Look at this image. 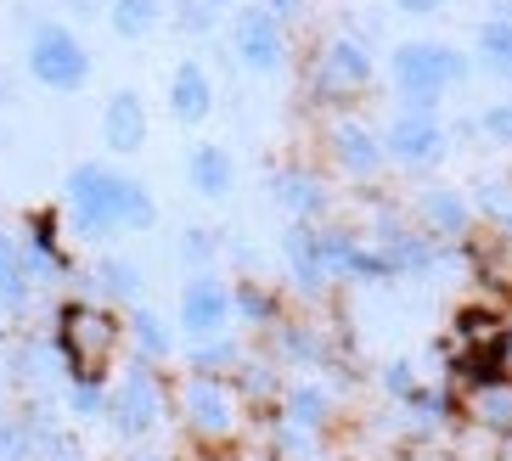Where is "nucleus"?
I'll use <instances>...</instances> for the list:
<instances>
[{"mask_svg": "<svg viewBox=\"0 0 512 461\" xmlns=\"http://www.w3.org/2000/svg\"><path fill=\"white\" fill-rule=\"evenodd\" d=\"M124 327H130V338H136V360H141V366H164V360L175 355V327L158 321L152 310H136Z\"/></svg>", "mask_w": 512, "mask_h": 461, "instance_id": "nucleus-20", "label": "nucleus"}, {"mask_svg": "<svg viewBox=\"0 0 512 461\" xmlns=\"http://www.w3.org/2000/svg\"><path fill=\"white\" fill-rule=\"evenodd\" d=\"M496 332H507L496 310H484V304H467V310H456V338H462V343L496 338Z\"/></svg>", "mask_w": 512, "mask_h": 461, "instance_id": "nucleus-25", "label": "nucleus"}, {"mask_svg": "<svg viewBox=\"0 0 512 461\" xmlns=\"http://www.w3.org/2000/svg\"><path fill=\"white\" fill-rule=\"evenodd\" d=\"M62 192H68V220H74L79 237H119V231H152L158 225V203L141 180L119 175V169L107 164H74L68 180H62Z\"/></svg>", "mask_w": 512, "mask_h": 461, "instance_id": "nucleus-1", "label": "nucleus"}, {"mask_svg": "<svg viewBox=\"0 0 512 461\" xmlns=\"http://www.w3.org/2000/svg\"><path fill=\"white\" fill-rule=\"evenodd\" d=\"M417 209H422V237H462L473 225V203L456 186H428Z\"/></svg>", "mask_w": 512, "mask_h": 461, "instance_id": "nucleus-14", "label": "nucleus"}, {"mask_svg": "<svg viewBox=\"0 0 512 461\" xmlns=\"http://www.w3.org/2000/svg\"><path fill=\"white\" fill-rule=\"evenodd\" d=\"M23 68L40 90H57V96L91 85V51L68 23H34L29 45H23Z\"/></svg>", "mask_w": 512, "mask_h": 461, "instance_id": "nucleus-4", "label": "nucleus"}, {"mask_svg": "<svg viewBox=\"0 0 512 461\" xmlns=\"http://www.w3.org/2000/svg\"><path fill=\"white\" fill-rule=\"evenodd\" d=\"M479 130L496 141V147H512V102H490L479 113Z\"/></svg>", "mask_w": 512, "mask_h": 461, "instance_id": "nucleus-29", "label": "nucleus"}, {"mask_svg": "<svg viewBox=\"0 0 512 461\" xmlns=\"http://www.w3.org/2000/svg\"><path fill=\"white\" fill-rule=\"evenodd\" d=\"M231 51H237V62L248 68V74H282L287 29L259 6V0L254 6H237V17H231Z\"/></svg>", "mask_w": 512, "mask_h": 461, "instance_id": "nucleus-7", "label": "nucleus"}, {"mask_svg": "<svg viewBox=\"0 0 512 461\" xmlns=\"http://www.w3.org/2000/svg\"><path fill=\"white\" fill-rule=\"evenodd\" d=\"M507 456H512V433H507Z\"/></svg>", "mask_w": 512, "mask_h": 461, "instance_id": "nucleus-38", "label": "nucleus"}, {"mask_svg": "<svg viewBox=\"0 0 512 461\" xmlns=\"http://www.w3.org/2000/svg\"><path fill=\"white\" fill-rule=\"evenodd\" d=\"M62 12H74V17H102V6L107 0H57Z\"/></svg>", "mask_w": 512, "mask_h": 461, "instance_id": "nucleus-34", "label": "nucleus"}, {"mask_svg": "<svg viewBox=\"0 0 512 461\" xmlns=\"http://www.w3.org/2000/svg\"><path fill=\"white\" fill-rule=\"evenodd\" d=\"M181 417H186V428L203 439V445H220V439H231L237 433V394H231L226 383L214 372H192L186 377V388H181Z\"/></svg>", "mask_w": 512, "mask_h": 461, "instance_id": "nucleus-6", "label": "nucleus"}, {"mask_svg": "<svg viewBox=\"0 0 512 461\" xmlns=\"http://www.w3.org/2000/svg\"><path fill=\"white\" fill-rule=\"evenodd\" d=\"M366 85H372V51H366L361 40H349V34L327 40V51H321V62H316L321 96H355V90H366Z\"/></svg>", "mask_w": 512, "mask_h": 461, "instance_id": "nucleus-10", "label": "nucleus"}, {"mask_svg": "<svg viewBox=\"0 0 512 461\" xmlns=\"http://www.w3.org/2000/svg\"><path fill=\"white\" fill-rule=\"evenodd\" d=\"M394 6H400L406 17H428V12H439L445 0H394Z\"/></svg>", "mask_w": 512, "mask_h": 461, "instance_id": "nucleus-35", "label": "nucleus"}, {"mask_svg": "<svg viewBox=\"0 0 512 461\" xmlns=\"http://www.w3.org/2000/svg\"><path fill=\"white\" fill-rule=\"evenodd\" d=\"M147 135H152L147 96H141V90H113L107 107H102V141H107V152L130 158V152L147 147Z\"/></svg>", "mask_w": 512, "mask_h": 461, "instance_id": "nucleus-11", "label": "nucleus"}, {"mask_svg": "<svg viewBox=\"0 0 512 461\" xmlns=\"http://www.w3.org/2000/svg\"><path fill=\"white\" fill-rule=\"evenodd\" d=\"M203 6H209V12H220V6H237V0H203Z\"/></svg>", "mask_w": 512, "mask_h": 461, "instance_id": "nucleus-36", "label": "nucleus"}, {"mask_svg": "<svg viewBox=\"0 0 512 461\" xmlns=\"http://www.w3.org/2000/svg\"><path fill=\"white\" fill-rule=\"evenodd\" d=\"M383 388H389L394 400H411V388H417V372H411L406 360H394L389 372H383Z\"/></svg>", "mask_w": 512, "mask_h": 461, "instance_id": "nucleus-32", "label": "nucleus"}, {"mask_svg": "<svg viewBox=\"0 0 512 461\" xmlns=\"http://www.w3.org/2000/svg\"><path fill=\"white\" fill-rule=\"evenodd\" d=\"M29 450H34V439L23 422H0V461H29Z\"/></svg>", "mask_w": 512, "mask_h": 461, "instance_id": "nucleus-30", "label": "nucleus"}, {"mask_svg": "<svg viewBox=\"0 0 512 461\" xmlns=\"http://www.w3.org/2000/svg\"><path fill=\"white\" fill-rule=\"evenodd\" d=\"M479 209L501 220V214L512 209V180H484V186H479Z\"/></svg>", "mask_w": 512, "mask_h": 461, "instance_id": "nucleus-31", "label": "nucleus"}, {"mask_svg": "<svg viewBox=\"0 0 512 461\" xmlns=\"http://www.w3.org/2000/svg\"><path fill=\"white\" fill-rule=\"evenodd\" d=\"M389 74L400 85V102H406L400 113H434L439 119V96L473 79V57L445 40H406L394 45Z\"/></svg>", "mask_w": 512, "mask_h": 461, "instance_id": "nucleus-3", "label": "nucleus"}, {"mask_svg": "<svg viewBox=\"0 0 512 461\" xmlns=\"http://www.w3.org/2000/svg\"><path fill=\"white\" fill-rule=\"evenodd\" d=\"M34 298V270L23 237H0V310H23Z\"/></svg>", "mask_w": 512, "mask_h": 461, "instance_id": "nucleus-17", "label": "nucleus"}, {"mask_svg": "<svg viewBox=\"0 0 512 461\" xmlns=\"http://www.w3.org/2000/svg\"><path fill=\"white\" fill-rule=\"evenodd\" d=\"M231 310H242L248 321H276V298L259 282H242L237 293H231Z\"/></svg>", "mask_w": 512, "mask_h": 461, "instance_id": "nucleus-27", "label": "nucleus"}, {"mask_svg": "<svg viewBox=\"0 0 512 461\" xmlns=\"http://www.w3.org/2000/svg\"><path fill=\"white\" fill-rule=\"evenodd\" d=\"M214 113V79L209 68L197 57L175 62V74H169V119L175 124H203Z\"/></svg>", "mask_w": 512, "mask_h": 461, "instance_id": "nucleus-12", "label": "nucleus"}, {"mask_svg": "<svg viewBox=\"0 0 512 461\" xmlns=\"http://www.w3.org/2000/svg\"><path fill=\"white\" fill-rule=\"evenodd\" d=\"M473 51H479V62L490 74L512 85V23H501V17L479 23V29H473Z\"/></svg>", "mask_w": 512, "mask_h": 461, "instance_id": "nucleus-22", "label": "nucleus"}, {"mask_svg": "<svg viewBox=\"0 0 512 461\" xmlns=\"http://www.w3.org/2000/svg\"><path fill=\"white\" fill-rule=\"evenodd\" d=\"M383 152L389 158H400V164H439L445 152H451V130L434 119V113H394L389 124H383Z\"/></svg>", "mask_w": 512, "mask_h": 461, "instance_id": "nucleus-9", "label": "nucleus"}, {"mask_svg": "<svg viewBox=\"0 0 512 461\" xmlns=\"http://www.w3.org/2000/svg\"><path fill=\"white\" fill-rule=\"evenodd\" d=\"M332 158H338V169H349V175H377L383 169V141H377L366 124H338L332 130Z\"/></svg>", "mask_w": 512, "mask_h": 461, "instance_id": "nucleus-15", "label": "nucleus"}, {"mask_svg": "<svg viewBox=\"0 0 512 461\" xmlns=\"http://www.w3.org/2000/svg\"><path fill=\"white\" fill-rule=\"evenodd\" d=\"M107 422H113V433L119 439H141V433L158 428V417H164V383H158V372L152 366H124L113 383H107Z\"/></svg>", "mask_w": 512, "mask_h": 461, "instance_id": "nucleus-5", "label": "nucleus"}, {"mask_svg": "<svg viewBox=\"0 0 512 461\" xmlns=\"http://www.w3.org/2000/svg\"><path fill=\"white\" fill-rule=\"evenodd\" d=\"M259 6H265L276 23H287V17H304V0H259Z\"/></svg>", "mask_w": 512, "mask_h": 461, "instance_id": "nucleus-33", "label": "nucleus"}, {"mask_svg": "<svg viewBox=\"0 0 512 461\" xmlns=\"http://www.w3.org/2000/svg\"><path fill=\"white\" fill-rule=\"evenodd\" d=\"M231 287L214 276V270H197L192 282L181 287V310H175V327L186 332L192 343H209V338H226L231 327Z\"/></svg>", "mask_w": 512, "mask_h": 461, "instance_id": "nucleus-8", "label": "nucleus"}, {"mask_svg": "<svg viewBox=\"0 0 512 461\" xmlns=\"http://www.w3.org/2000/svg\"><path fill=\"white\" fill-rule=\"evenodd\" d=\"M96 276H102V293L113 298V304H136L141 298V270L130 265V259H107Z\"/></svg>", "mask_w": 512, "mask_h": 461, "instance_id": "nucleus-24", "label": "nucleus"}, {"mask_svg": "<svg viewBox=\"0 0 512 461\" xmlns=\"http://www.w3.org/2000/svg\"><path fill=\"white\" fill-rule=\"evenodd\" d=\"M473 417H479L484 428H496V433H512V377L473 394Z\"/></svg>", "mask_w": 512, "mask_h": 461, "instance_id": "nucleus-23", "label": "nucleus"}, {"mask_svg": "<svg viewBox=\"0 0 512 461\" xmlns=\"http://www.w3.org/2000/svg\"><path fill=\"white\" fill-rule=\"evenodd\" d=\"M501 231H507V237H512V209H507V214H501Z\"/></svg>", "mask_w": 512, "mask_h": 461, "instance_id": "nucleus-37", "label": "nucleus"}, {"mask_svg": "<svg viewBox=\"0 0 512 461\" xmlns=\"http://www.w3.org/2000/svg\"><path fill=\"white\" fill-rule=\"evenodd\" d=\"M186 186L197 197H231V186H237V158L226 147H214V141H197L186 152Z\"/></svg>", "mask_w": 512, "mask_h": 461, "instance_id": "nucleus-13", "label": "nucleus"}, {"mask_svg": "<svg viewBox=\"0 0 512 461\" xmlns=\"http://www.w3.org/2000/svg\"><path fill=\"white\" fill-rule=\"evenodd\" d=\"M282 253H287V270L299 276L304 293H316V287L327 282V270H321V248H316V225H310V220H293V225H287Z\"/></svg>", "mask_w": 512, "mask_h": 461, "instance_id": "nucleus-16", "label": "nucleus"}, {"mask_svg": "<svg viewBox=\"0 0 512 461\" xmlns=\"http://www.w3.org/2000/svg\"><path fill=\"white\" fill-rule=\"evenodd\" d=\"M57 360L68 383H113V355L124 343V321L102 304H62L57 310Z\"/></svg>", "mask_w": 512, "mask_h": 461, "instance_id": "nucleus-2", "label": "nucleus"}, {"mask_svg": "<svg viewBox=\"0 0 512 461\" xmlns=\"http://www.w3.org/2000/svg\"><path fill=\"white\" fill-rule=\"evenodd\" d=\"M287 422L299 433H316V428H327V417H332V394L321 383H293L287 388Z\"/></svg>", "mask_w": 512, "mask_h": 461, "instance_id": "nucleus-21", "label": "nucleus"}, {"mask_svg": "<svg viewBox=\"0 0 512 461\" xmlns=\"http://www.w3.org/2000/svg\"><path fill=\"white\" fill-rule=\"evenodd\" d=\"M271 197L293 214V220H310V214H321V203H327L316 175H304V169H282V175L271 180Z\"/></svg>", "mask_w": 512, "mask_h": 461, "instance_id": "nucleus-19", "label": "nucleus"}, {"mask_svg": "<svg viewBox=\"0 0 512 461\" xmlns=\"http://www.w3.org/2000/svg\"><path fill=\"white\" fill-rule=\"evenodd\" d=\"M68 405H74V417H102L107 383H68Z\"/></svg>", "mask_w": 512, "mask_h": 461, "instance_id": "nucleus-28", "label": "nucleus"}, {"mask_svg": "<svg viewBox=\"0 0 512 461\" xmlns=\"http://www.w3.org/2000/svg\"><path fill=\"white\" fill-rule=\"evenodd\" d=\"M164 17H169V0H113L107 6V23H113L119 40H147V34H158Z\"/></svg>", "mask_w": 512, "mask_h": 461, "instance_id": "nucleus-18", "label": "nucleus"}, {"mask_svg": "<svg viewBox=\"0 0 512 461\" xmlns=\"http://www.w3.org/2000/svg\"><path fill=\"white\" fill-rule=\"evenodd\" d=\"M214 253H220V237H214L209 225H192V231L181 237V259L192 265V276H197V270H209V265H214Z\"/></svg>", "mask_w": 512, "mask_h": 461, "instance_id": "nucleus-26", "label": "nucleus"}]
</instances>
